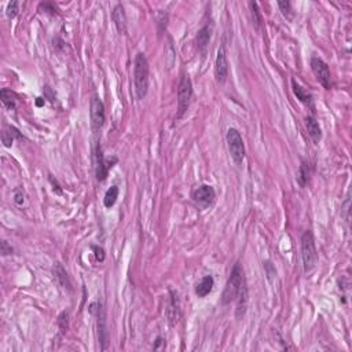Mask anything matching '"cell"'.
<instances>
[{
    "instance_id": "6da1fadb",
    "label": "cell",
    "mask_w": 352,
    "mask_h": 352,
    "mask_svg": "<svg viewBox=\"0 0 352 352\" xmlns=\"http://www.w3.org/2000/svg\"><path fill=\"white\" fill-rule=\"evenodd\" d=\"M134 86L135 95L139 101L147 95L149 91V62L143 53H138L134 62Z\"/></svg>"
},
{
    "instance_id": "7a4b0ae2",
    "label": "cell",
    "mask_w": 352,
    "mask_h": 352,
    "mask_svg": "<svg viewBox=\"0 0 352 352\" xmlns=\"http://www.w3.org/2000/svg\"><path fill=\"white\" fill-rule=\"evenodd\" d=\"M245 282H246V279H245L244 270H242L241 264L237 263L233 267L230 278L224 288L223 294H222V304L227 305L230 304L231 301H235Z\"/></svg>"
},
{
    "instance_id": "3957f363",
    "label": "cell",
    "mask_w": 352,
    "mask_h": 352,
    "mask_svg": "<svg viewBox=\"0 0 352 352\" xmlns=\"http://www.w3.org/2000/svg\"><path fill=\"white\" fill-rule=\"evenodd\" d=\"M301 259H303V267L304 272H310L315 268L318 263V253L315 246V239L312 231L307 230L301 235Z\"/></svg>"
},
{
    "instance_id": "277c9868",
    "label": "cell",
    "mask_w": 352,
    "mask_h": 352,
    "mask_svg": "<svg viewBox=\"0 0 352 352\" xmlns=\"http://www.w3.org/2000/svg\"><path fill=\"white\" fill-rule=\"evenodd\" d=\"M193 98V83L187 75H183L177 87V115L176 118H182L189 110L190 102Z\"/></svg>"
},
{
    "instance_id": "5b68a950",
    "label": "cell",
    "mask_w": 352,
    "mask_h": 352,
    "mask_svg": "<svg viewBox=\"0 0 352 352\" xmlns=\"http://www.w3.org/2000/svg\"><path fill=\"white\" fill-rule=\"evenodd\" d=\"M227 146H229V151H230L231 158L234 160L235 164H242L245 158V145L244 139L239 134V131L235 128H230L227 131Z\"/></svg>"
},
{
    "instance_id": "8992f818",
    "label": "cell",
    "mask_w": 352,
    "mask_h": 352,
    "mask_svg": "<svg viewBox=\"0 0 352 352\" xmlns=\"http://www.w3.org/2000/svg\"><path fill=\"white\" fill-rule=\"evenodd\" d=\"M89 311L91 314L96 315V327H98V337H99V343H101V350H106L109 343V332L105 310L102 308V304L99 303H92L89 305Z\"/></svg>"
},
{
    "instance_id": "52a82bcc",
    "label": "cell",
    "mask_w": 352,
    "mask_h": 352,
    "mask_svg": "<svg viewBox=\"0 0 352 352\" xmlns=\"http://www.w3.org/2000/svg\"><path fill=\"white\" fill-rule=\"evenodd\" d=\"M115 163H117V158H112V160L105 158L101 145L96 143L95 145V175H96V180H99V182L106 180L109 171Z\"/></svg>"
},
{
    "instance_id": "ba28073f",
    "label": "cell",
    "mask_w": 352,
    "mask_h": 352,
    "mask_svg": "<svg viewBox=\"0 0 352 352\" xmlns=\"http://www.w3.org/2000/svg\"><path fill=\"white\" fill-rule=\"evenodd\" d=\"M311 69L312 73L315 75L317 80L323 86V88L330 89V87H332V76H330V70H329L327 63L318 57H312Z\"/></svg>"
},
{
    "instance_id": "9c48e42d",
    "label": "cell",
    "mask_w": 352,
    "mask_h": 352,
    "mask_svg": "<svg viewBox=\"0 0 352 352\" xmlns=\"http://www.w3.org/2000/svg\"><path fill=\"white\" fill-rule=\"evenodd\" d=\"M191 198L193 201L201 206V208H208L212 204L215 203V198H216V191L215 189L209 186V184H201L200 187L193 190L191 193Z\"/></svg>"
},
{
    "instance_id": "30bf717a",
    "label": "cell",
    "mask_w": 352,
    "mask_h": 352,
    "mask_svg": "<svg viewBox=\"0 0 352 352\" xmlns=\"http://www.w3.org/2000/svg\"><path fill=\"white\" fill-rule=\"evenodd\" d=\"M89 116H91V125L94 131L99 129L105 125L106 115H105V105L98 96H92L89 103Z\"/></svg>"
},
{
    "instance_id": "8fae6325",
    "label": "cell",
    "mask_w": 352,
    "mask_h": 352,
    "mask_svg": "<svg viewBox=\"0 0 352 352\" xmlns=\"http://www.w3.org/2000/svg\"><path fill=\"white\" fill-rule=\"evenodd\" d=\"M229 77V61H227V53L226 47L220 46L215 61V79L219 84H224Z\"/></svg>"
},
{
    "instance_id": "7c38bea8",
    "label": "cell",
    "mask_w": 352,
    "mask_h": 352,
    "mask_svg": "<svg viewBox=\"0 0 352 352\" xmlns=\"http://www.w3.org/2000/svg\"><path fill=\"white\" fill-rule=\"evenodd\" d=\"M212 32H213V24H212V22H208V24H205V25L198 30V33H197L196 47L203 55L206 54V48L209 46Z\"/></svg>"
},
{
    "instance_id": "4fadbf2b",
    "label": "cell",
    "mask_w": 352,
    "mask_h": 352,
    "mask_svg": "<svg viewBox=\"0 0 352 352\" xmlns=\"http://www.w3.org/2000/svg\"><path fill=\"white\" fill-rule=\"evenodd\" d=\"M112 20L115 22V27L120 34H125L127 32V15L124 11L122 4H117L112 11Z\"/></svg>"
},
{
    "instance_id": "5bb4252c",
    "label": "cell",
    "mask_w": 352,
    "mask_h": 352,
    "mask_svg": "<svg viewBox=\"0 0 352 352\" xmlns=\"http://www.w3.org/2000/svg\"><path fill=\"white\" fill-rule=\"evenodd\" d=\"M167 317L170 319L171 325H175L179 322V319L182 317V312H180V305H179V298L175 292H171V298L168 308H167Z\"/></svg>"
},
{
    "instance_id": "9a60e30c",
    "label": "cell",
    "mask_w": 352,
    "mask_h": 352,
    "mask_svg": "<svg viewBox=\"0 0 352 352\" xmlns=\"http://www.w3.org/2000/svg\"><path fill=\"white\" fill-rule=\"evenodd\" d=\"M305 127L308 131V135L311 136L315 145H318L322 139V129L319 127V122L314 118V117H307L305 118Z\"/></svg>"
},
{
    "instance_id": "2e32d148",
    "label": "cell",
    "mask_w": 352,
    "mask_h": 352,
    "mask_svg": "<svg viewBox=\"0 0 352 352\" xmlns=\"http://www.w3.org/2000/svg\"><path fill=\"white\" fill-rule=\"evenodd\" d=\"M213 285H215V279L213 277H210V275H206V277H204L196 286V294L198 297H205V296H208L212 289H213Z\"/></svg>"
},
{
    "instance_id": "e0dca14e",
    "label": "cell",
    "mask_w": 352,
    "mask_h": 352,
    "mask_svg": "<svg viewBox=\"0 0 352 352\" xmlns=\"http://www.w3.org/2000/svg\"><path fill=\"white\" fill-rule=\"evenodd\" d=\"M246 307H248V288H246V282H245L237 297V312H235V317L238 319L244 317L245 312H246Z\"/></svg>"
},
{
    "instance_id": "ac0fdd59",
    "label": "cell",
    "mask_w": 352,
    "mask_h": 352,
    "mask_svg": "<svg viewBox=\"0 0 352 352\" xmlns=\"http://www.w3.org/2000/svg\"><path fill=\"white\" fill-rule=\"evenodd\" d=\"M292 88H293V92L297 96L298 101L303 102L305 105H312V95L304 87H301L294 79L292 80Z\"/></svg>"
},
{
    "instance_id": "d6986e66",
    "label": "cell",
    "mask_w": 352,
    "mask_h": 352,
    "mask_svg": "<svg viewBox=\"0 0 352 352\" xmlns=\"http://www.w3.org/2000/svg\"><path fill=\"white\" fill-rule=\"evenodd\" d=\"M54 274H55V278L58 279V282L61 285L62 288H65V289H72V284H70V281H69V277H68V272L66 270L62 267V264H57L54 268Z\"/></svg>"
},
{
    "instance_id": "ffe728a7",
    "label": "cell",
    "mask_w": 352,
    "mask_h": 352,
    "mask_svg": "<svg viewBox=\"0 0 352 352\" xmlns=\"http://www.w3.org/2000/svg\"><path fill=\"white\" fill-rule=\"evenodd\" d=\"M14 138H21L20 131L14 127H8V131H3L1 134V142L4 147H11L13 146Z\"/></svg>"
},
{
    "instance_id": "44dd1931",
    "label": "cell",
    "mask_w": 352,
    "mask_h": 352,
    "mask_svg": "<svg viewBox=\"0 0 352 352\" xmlns=\"http://www.w3.org/2000/svg\"><path fill=\"white\" fill-rule=\"evenodd\" d=\"M0 98H1L3 105L8 110H14L15 109V95H14V92H11V89L3 88L1 92H0Z\"/></svg>"
},
{
    "instance_id": "7402d4cb",
    "label": "cell",
    "mask_w": 352,
    "mask_h": 352,
    "mask_svg": "<svg viewBox=\"0 0 352 352\" xmlns=\"http://www.w3.org/2000/svg\"><path fill=\"white\" fill-rule=\"evenodd\" d=\"M118 198V187L117 186H112L110 189H108V191L105 193V197H103V205L106 208H112L113 205L117 201Z\"/></svg>"
},
{
    "instance_id": "603a6c76",
    "label": "cell",
    "mask_w": 352,
    "mask_h": 352,
    "mask_svg": "<svg viewBox=\"0 0 352 352\" xmlns=\"http://www.w3.org/2000/svg\"><path fill=\"white\" fill-rule=\"evenodd\" d=\"M249 7H251V13H252V18H253V24H255V28L256 29H260L262 24H263V18H262V13L259 10V4L256 1H251L249 3Z\"/></svg>"
},
{
    "instance_id": "cb8c5ba5",
    "label": "cell",
    "mask_w": 352,
    "mask_h": 352,
    "mask_svg": "<svg viewBox=\"0 0 352 352\" xmlns=\"http://www.w3.org/2000/svg\"><path fill=\"white\" fill-rule=\"evenodd\" d=\"M156 21L157 27H158V33L161 34L168 25V14L164 13V11H158L156 14Z\"/></svg>"
},
{
    "instance_id": "d4e9b609",
    "label": "cell",
    "mask_w": 352,
    "mask_h": 352,
    "mask_svg": "<svg viewBox=\"0 0 352 352\" xmlns=\"http://www.w3.org/2000/svg\"><path fill=\"white\" fill-rule=\"evenodd\" d=\"M297 182L301 187H305V184L308 182V167H307V164H301V167L297 172Z\"/></svg>"
},
{
    "instance_id": "484cf974",
    "label": "cell",
    "mask_w": 352,
    "mask_h": 352,
    "mask_svg": "<svg viewBox=\"0 0 352 352\" xmlns=\"http://www.w3.org/2000/svg\"><path fill=\"white\" fill-rule=\"evenodd\" d=\"M18 11H20V3L18 1H10L8 4H7V8H6V15L7 18H10V20H14L17 15H18Z\"/></svg>"
},
{
    "instance_id": "4316f807",
    "label": "cell",
    "mask_w": 352,
    "mask_h": 352,
    "mask_svg": "<svg viewBox=\"0 0 352 352\" xmlns=\"http://www.w3.org/2000/svg\"><path fill=\"white\" fill-rule=\"evenodd\" d=\"M14 203L17 204V205H22V204L25 203V194H24V190L18 187V189H15L14 191Z\"/></svg>"
},
{
    "instance_id": "83f0119b",
    "label": "cell",
    "mask_w": 352,
    "mask_h": 352,
    "mask_svg": "<svg viewBox=\"0 0 352 352\" xmlns=\"http://www.w3.org/2000/svg\"><path fill=\"white\" fill-rule=\"evenodd\" d=\"M13 246L11 245H8L7 241H1V244H0V253L3 255V256H8V255H13Z\"/></svg>"
},
{
    "instance_id": "f1b7e54d",
    "label": "cell",
    "mask_w": 352,
    "mask_h": 352,
    "mask_svg": "<svg viewBox=\"0 0 352 352\" xmlns=\"http://www.w3.org/2000/svg\"><path fill=\"white\" fill-rule=\"evenodd\" d=\"M92 251L95 252V259H96V262L102 263V262L105 260V251H103V248H101V246H92Z\"/></svg>"
},
{
    "instance_id": "f546056e",
    "label": "cell",
    "mask_w": 352,
    "mask_h": 352,
    "mask_svg": "<svg viewBox=\"0 0 352 352\" xmlns=\"http://www.w3.org/2000/svg\"><path fill=\"white\" fill-rule=\"evenodd\" d=\"M278 7L281 8V11H282V14L284 15H289L292 11V8H291V1H278Z\"/></svg>"
},
{
    "instance_id": "4dcf8cb0",
    "label": "cell",
    "mask_w": 352,
    "mask_h": 352,
    "mask_svg": "<svg viewBox=\"0 0 352 352\" xmlns=\"http://www.w3.org/2000/svg\"><path fill=\"white\" fill-rule=\"evenodd\" d=\"M65 319H68V314H66V312H62L61 317H59V321H58L59 325H61L62 330H66V329H68V321L65 322Z\"/></svg>"
},
{
    "instance_id": "1f68e13d",
    "label": "cell",
    "mask_w": 352,
    "mask_h": 352,
    "mask_svg": "<svg viewBox=\"0 0 352 352\" xmlns=\"http://www.w3.org/2000/svg\"><path fill=\"white\" fill-rule=\"evenodd\" d=\"M43 103H44V99H43V98H37V101H36V105H37V106H41Z\"/></svg>"
}]
</instances>
